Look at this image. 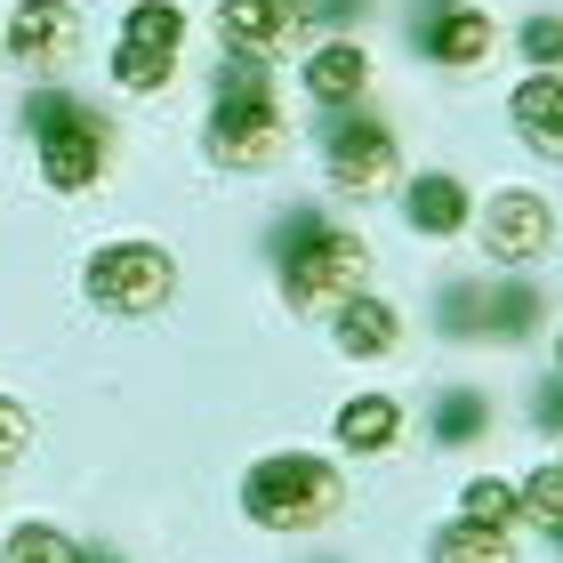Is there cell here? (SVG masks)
Masks as SVG:
<instances>
[{
	"label": "cell",
	"instance_id": "cell-1",
	"mask_svg": "<svg viewBox=\"0 0 563 563\" xmlns=\"http://www.w3.org/2000/svg\"><path fill=\"white\" fill-rule=\"evenodd\" d=\"M282 153V89H274V65L266 57H225L210 73V162L218 169H266Z\"/></svg>",
	"mask_w": 563,
	"mask_h": 563
},
{
	"label": "cell",
	"instance_id": "cell-2",
	"mask_svg": "<svg viewBox=\"0 0 563 563\" xmlns=\"http://www.w3.org/2000/svg\"><path fill=\"white\" fill-rule=\"evenodd\" d=\"M363 282H371V250H363V234H346V225H322L314 210H298L290 225H282V298H290V306L322 314V306H346Z\"/></svg>",
	"mask_w": 563,
	"mask_h": 563
},
{
	"label": "cell",
	"instance_id": "cell-3",
	"mask_svg": "<svg viewBox=\"0 0 563 563\" xmlns=\"http://www.w3.org/2000/svg\"><path fill=\"white\" fill-rule=\"evenodd\" d=\"M346 507V483L330 459H306V451H274L242 475V516L258 531H322L330 516Z\"/></svg>",
	"mask_w": 563,
	"mask_h": 563
},
{
	"label": "cell",
	"instance_id": "cell-4",
	"mask_svg": "<svg viewBox=\"0 0 563 563\" xmlns=\"http://www.w3.org/2000/svg\"><path fill=\"white\" fill-rule=\"evenodd\" d=\"M24 130H33L41 177L57 194H89L106 177V121H97V106H81L65 89H41V97H24Z\"/></svg>",
	"mask_w": 563,
	"mask_h": 563
},
{
	"label": "cell",
	"instance_id": "cell-5",
	"mask_svg": "<svg viewBox=\"0 0 563 563\" xmlns=\"http://www.w3.org/2000/svg\"><path fill=\"white\" fill-rule=\"evenodd\" d=\"M81 290H89V306H106V314H153V306H169L177 266H169L162 242L121 234V242H106V250H89Z\"/></svg>",
	"mask_w": 563,
	"mask_h": 563
},
{
	"label": "cell",
	"instance_id": "cell-6",
	"mask_svg": "<svg viewBox=\"0 0 563 563\" xmlns=\"http://www.w3.org/2000/svg\"><path fill=\"white\" fill-rule=\"evenodd\" d=\"M402 177V137L387 130L378 113H339L330 121V186L354 194V201H371V194H387Z\"/></svg>",
	"mask_w": 563,
	"mask_h": 563
},
{
	"label": "cell",
	"instance_id": "cell-7",
	"mask_svg": "<svg viewBox=\"0 0 563 563\" xmlns=\"http://www.w3.org/2000/svg\"><path fill=\"white\" fill-rule=\"evenodd\" d=\"M540 290L531 282H475V290H451L443 298V330L451 339H499V346H516L540 330Z\"/></svg>",
	"mask_w": 563,
	"mask_h": 563
},
{
	"label": "cell",
	"instance_id": "cell-8",
	"mask_svg": "<svg viewBox=\"0 0 563 563\" xmlns=\"http://www.w3.org/2000/svg\"><path fill=\"white\" fill-rule=\"evenodd\" d=\"M483 250H492V266H531V258H548V250H555V210H548V194H531V186L492 194V210H483Z\"/></svg>",
	"mask_w": 563,
	"mask_h": 563
},
{
	"label": "cell",
	"instance_id": "cell-9",
	"mask_svg": "<svg viewBox=\"0 0 563 563\" xmlns=\"http://www.w3.org/2000/svg\"><path fill=\"white\" fill-rule=\"evenodd\" d=\"M492 41H499V24L475 9V0H419V48L434 65H451V73H475L483 57H492Z\"/></svg>",
	"mask_w": 563,
	"mask_h": 563
},
{
	"label": "cell",
	"instance_id": "cell-10",
	"mask_svg": "<svg viewBox=\"0 0 563 563\" xmlns=\"http://www.w3.org/2000/svg\"><path fill=\"white\" fill-rule=\"evenodd\" d=\"M306 16H314V0H218V33L242 57H266V65L306 33Z\"/></svg>",
	"mask_w": 563,
	"mask_h": 563
},
{
	"label": "cell",
	"instance_id": "cell-11",
	"mask_svg": "<svg viewBox=\"0 0 563 563\" xmlns=\"http://www.w3.org/2000/svg\"><path fill=\"white\" fill-rule=\"evenodd\" d=\"M65 48H81V9L73 0H16L9 9V57L57 65Z\"/></svg>",
	"mask_w": 563,
	"mask_h": 563
},
{
	"label": "cell",
	"instance_id": "cell-12",
	"mask_svg": "<svg viewBox=\"0 0 563 563\" xmlns=\"http://www.w3.org/2000/svg\"><path fill=\"white\" fill-rule=\"evenodd\" d=\"M402 218H411V234H427V242L467 234V177H451V169L411 177V186H402Z\"/></svg>",
	"mask_w": 563,
	"mask_h": 563
},
{
	"label": "cell",
	"instance_id": "cell-13",
	"mask_svg": "<svg viewBox=\"0 0 563 563\" xmlns=\"http://www.w3.org/2000/svg\"><path fill=\"white\" fill-rule=\"evenodd\" d=\"M330 314H339V354H354V363H378V354L402 346V306L371 298V290H354L346 306H330Z\"/></svg>",
	"mask_w": 563,
	"mask_h": 563
},
{
	"label": "cell",
	"instance_id": "cell-14",
	"mask_svg": "<svg viewBox=\"0 0 563 563\" xmlns=\"http://www.w3.org/2000/svg\"><path fill=\"white\" fill-rule=\"evenodd\" d=\"M306 89H314L330 113H354L371 97V57L354 41H322L314 57H306Z\"/></svg>",
	"mask_w": 563,
	"mask_h": 563
},
{
	"label": "cell",
	"instance_id": "cell-15",
	"mask_svg": "<svg viewBox=\"0 0 563 563\" xmlns=\"http://www.w3.org/2000/svg\"><path fill=\"white\" fill-rule=\"evenodd\" d=\"M507 113H516V137L523 145H540V153L563 162V81H555V73H531V81L507 97Z\"/></svg>",
	"mask_w": 563,
	"mask_h": 563
},
{
	"label": "cell",
	"instance_id": "cell-16",
	"mask_svg": "<svg viewBox=\"0 0 563 563\" xmlns=\"http://www.w3.org/2000/svg\"><path fill=\"white\" fill-rule=\"evenodd\" d=\"M395 434H402V402L395 395H354V402H339V443L354 459L395 451Z\"/></svg>",
	"mask_w": 563,
	"mask_h": 563
},
{
	"label": "cell",
	"instance_id": "cell-17",
	"mask_svg": "<svg viewBox=\"0 0 563 563\" xmlns=\"http://www.w3.org/2000/svg\"><path fill=\"white\" fill-rule=\"evenodd\" d=\"M427 563H516V540H507V531H492V523H443L427 540Z\"/></svg>",
	"mask_w": 563,
	"mask_h": 563
},
{
	"label": "cell",
	"instance_id": "cell-18",
	"mask_svg": "<svg viewBox=\"0 0 563 563\" xmlns=\"http://www.w3.org/2000/svg\"><path fill=\"white\" fill-rule=\"evenodd\" d=\"M177 41H186V9H177V0H137V9L121 16V48H153V57H177Z\"/></svg>",
	"mask_w": 563,
	"mask_h": 563
},
{
	"label": "cell",
	"instance_id": "cell-19",
	"mask_svg": "<svg viewBox=\"0 0 563 563\" xmlns=\"http://www.w3.org/2000/svg\"><path fill=\"white\" fill-rule=\"evenodd\" d=\"M483 434H492V402H483L475 387L434 395V443H483Z\"/></svg>",
	"mask_w": 563,
	"mask_h": 563
},
{
	"label": "cell",
	"instance_id": "cell-20",
	"mask_svg": "<svg viewBox=\"0 0 563 563\" xmlns=\"http://www.w3.org/2000/svg\"><path fill=\"white\" fill-rule=\"evenodd\" d=\"M0 563H81V548H73L57 523H16L9 540H0Z\"/></svg>",
	"mask_w": 563,
	"mask_h": 563
},
{
	"label": "cell",
	"instance_id": "cell-21",
	"mask_svg": "<svg viewBox=\"0 0 563 563\" xmlns=\"http://www.w3.org/2000/svg\"><path fill=\"white\" fill-rule=\"evenodd\" d=\"M459 499H467L459 516H467V523H492V531H507V523L523 516V499H516V483H507V475H475Z\"/></svg>",
	"mask_w": 563,
	"mask_h": 563
},
{
	"label": "cell",
	"instance_id": "cell-22",
	"mask_svg": "<svg viewBox=\"0 0 563 563\" xmlns=\"http://www.w3.org/2000/svg\"><path fill=\"white\" fill-rule=\"evenodd\" d=\"M113 81L130 97H162L177 81V57H153V48H113Z\"/></svg>",
	"mask_w": 563,
	"mask_h": 563
},
{
	"label": "cell",
	"instance_id": "cell-23",
	"mask_svg": "<svg viewBox=\"0 0 563 563\" xmlns=\"http://www.w3.org/2000/svg\"><path fill=\"white\" fill-rule=\"evenodd\" d=\"M516 499H523V516L540 523V531H555L563 523V467H540L531 483H516Z\"/></svg>",
	"mask_w": 563,
	"mask_h": 563
},
{
	"label": "cell",
	"instance_id": "cell-24",
	"mask_svg": "<svg viewBox=\"0 0 563 563\" xmlns=\"http://www.w3.org/2000/svg\"><path fill=\"white\" fill-rule=\"evenodd\" d=\"M523 57L540 65V73L563 65V16H523Z\"/></svg>",
	"mask_w": 563,
	"mask_h": 563
},
{
	"label": "cell",
	"instance_id": "cell-25",
	"mask_svg": "<svg viewBox=\"0 0 563 563\" xmlns=\"http://www.w3.org/2000/svg\"><path fill=\"white\" fill-rule=\"evenodd\" d=\"M24 451H33V411L0 395V467H9V459H24Z\"/></svg>",
	"mask_w": 563,
	"mask_h": 563
},
{
	"label": "cell",
	"instance_id": "cell-26",
	"mask_svg": "<svg viewBox=\"0 0 563 563\" xmlns=\"http://www.w3.org/2000/svg\"><path fill=\"white\" fill-rule=\"evenodd\" d=\"M531 427L563 434V371H555V378H540V387H531Z\"/></svg>",
	"mask_w": 563,
	"mask_h": 563
},
{
	"label": "cell",
	"instance_id": "cell-27",
	"mask_svg": "<svg viewBox=\"0 0 563 563\" xmlns=\"http://www.w3.org/2000/svg\"><path fill=\"white\" fill-rule=\"evenodd\" d=\"M548 540H555V548H563V523H555V531H548Z\"/></svg>",
	"mask_w": 563,
	"mask_h": 563
},
{
	"label": "cell",
	"instance_id": "cell-28",
	"mask_svg": "<svg viewBox=\"0 0 563 563\" xmlns=\"http://www.w3.org/2000/svg\"><path fill=\"white\" fill-rule=\"evenodd\" d=\"M555 371H563V339H555Z\"/></svg>",
	"mask_w": 563,
	"mask_h": 563
},
{
	"label": "cell",
	"instance_id": "cell-29",
	"mask_svg": "<svg viewBox=\"0 0 563 563\" xmlns=\"http://www.w3.org/2000/svg\"><path fill=\"white\" fill-rule=\"evenodd\" d=\"M555 467H563V459H555Z\"/></svg>",
	"mask_w": 563,
	"mask_h": 563
}]
</instances>
